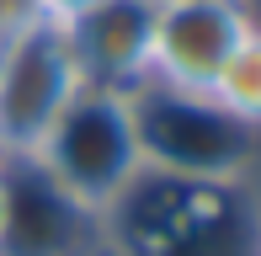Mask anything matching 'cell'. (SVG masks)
Returning a JSON list of instances; mask_svg holds the SVG:
<instances>
[{"mask_svg": "<svg viewBox=\"0 0 261 256\" xmlns=\"http://www.w3.org/2000/svg\"><path fill=\"white\" fill-rule=\"evenodd\" d=\"M208 96L224 112H234L245 128L261 134V27H251L240 38V48L229 54V64L219 69V80L208 86Z\"/></svg>", "mask_w": 261, "mask_h": 256, "instance_id": "obj_8", "label": "cell"}, {"mask_svg": "<svg viewBox=\"0 0 261 256\" xmlns=\"http://www.w3.org/2000/svg\"><path fill=\"white\" fill-rule=\"evenodd\" d=\"M101 0H27V16L48 21V27H69V21H80L86 11H96Z\"/></svg>", "mask_w": 261, "mask_h": 256, "instance_id": "obj_9", "label": "cell"}, {"mask_svg": "<svg viewBox=\"0 0 261 256\" xmlns=\"http://www.w3.org/2000/svg\"><path fill=\"white\" fill-rule=\"evenodd\" d=\"M32 160H38L69 197H80L91 214H107L117 197L144 176L134 101H128L123 91L80 86V96L59 112V123L48 128V139L38 144Z\"/></svg>", "mask_w": 261, "mask_h": 256, "instance_id": "obj_2", "label": "cell"}, {"mask_svg": "<svg viewBox=\"0 0 261 256\" xmlns=\"http://www.w3.org/2000/svg\"><path fill=\"white\" fill-rule=\"evenodd\" d=\"M251 27L256 21L240 0H165L155 6L149 80L176 91H208Z\"/></svg>", "mask_w": 261, "mask_h": 256, "instance_id": "obj_6", "label": "cell"}, {"mask_svg": "<svg viewBox=\"0 0 261 256\" xmlns=\"http://www.w3.org/2000/svg\"><path fill=\"white\" fill-rule=\"evenodd\" d=\"M80 86L64 27L16 16L0 32V155H38Z\"/></svg>", "mask_w": 261, "mask_h": 256, "instance_id": "obj_4", "label": "cell"}, {"mask_svg": "<svg viewBox=\"0 0 261 256\" xmlns=\"http://www.w3.org/2000/svg\"><path fill=\"white\" fill-rule=\"evenodd\" d=\"M107 256H261V203L234 182L144 171L101 214Z\"/></svg>", "mask_w": 261, "mask_h": 256, "instance_id": "obj_1", "label": "cell"}, {"mask_svg": "<svg viewBox=\"0 0 261 256\" xmlns=\"http://www.w3.org/2000/svg\"><path fill=\"white\" fill-rule=\"evenodd\" d=\"M64 38L86 86L134 96L149 80V59H155V6L149 0H101L96 11L69 21Z\"/></svg>", "mask_w": 261, "mask_h": 256, "instance_id": "obj_7", "label": "cell"}, {"mask_svg": "<svg viewBox=\"0 0 261 256\" xmlns=\"http://www.w3.org/2000/svg\"><path fill=\"white\" fill-rule=\"evenodd\" d=\"M128 101H134L144 171L203 176V182L245 176V166L256 155V128H245L234 112H224L208 91H176L160 80H144Z\"/></svg>", "mask_w": 261, "mask_h": 256, "instance_id": "obj_3", "label": "cell"}, {"mask_svg": "<svg viewBox=\"0 0 261 256\" xmlns=\"http://www.w3.org/2000/svg\"><path fill=\"white\" fill-rule=\"evenodd\" d=\"M149 6H165V0H149Z\"/></svg>", "mask_w": 261, "mask_h": 256, "instance_id": "obj_11", "label": "cell"}, {"mask_svg": "<svg viewBox=\"0 0 261 256\" xmlns=\"http://www.w3.org/2000/svg\"><path fill=\"white\" fill-rule=\"evenodd\" d=\"M6 235L0 256H107L101 214L69 197L32 155H0Z\"/></svg>", "mask_w": 261, "mask_h": 256, "instance_id": "obj_5", "label": "cell"}, {"mask_svg": "<svg viewBox=\"0 0 261 256\" xmlns=\"http://www.w3.org/2000/svg\"><path fill=\"white\" fill-rule=\"evenodd\" d=\"M0 235H6V182H0Z\"/></svg>", "mask_w": 261, "mask_h": 256, "instance_id": "obj_10", "label": "cell"}]
</instances>
